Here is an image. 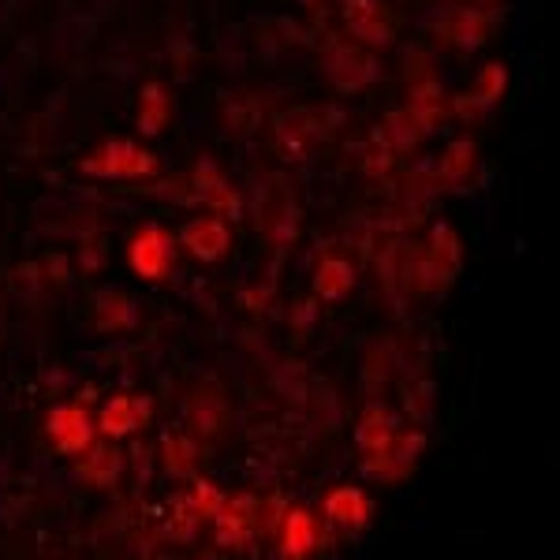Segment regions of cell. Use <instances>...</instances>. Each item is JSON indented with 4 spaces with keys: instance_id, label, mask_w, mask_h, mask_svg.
I'll return each instance as SVG.
<instances>
[{
    "instance_id": "6da1fadb",
    "label": "cell",
    "mask_w": 560,
    "mask_h": 560,
    "mask_svg": "<svg viewBox=\"0 0 560 560\" xmlns=\"http://www.w3.org/2000/svg\"><path fill=\"white\" fill-rule=\"evenodd\" d=\"M83 172H90V176H105V180H131V176L154 172V154L139 150L135 142L116 139V142H105L94 157H86Z\"/></svg>"
},
{
    "instance_id": "7a4b0ae2",
    "label": "cell",
    "mask_w": 560,
    "mask_h": 560,
    "mask_svg": "<svg viewBox=\"0 0 560 560\" xmlns=\"http://www.w3.org/2000/svg\"><path fill=\"white\" fill-rule=\"evenodd\" d=\"M127 262L146 280L168 277V269H172V236H168L165 228H157V224H146L139 236L131 239Z\"/></svg>"
},
{
    "instance_id": "3957f363",
    "label": "cell",
    "mask_w": 560,
    "mask_h": 560,
    "mask_svg": "<svg viewBox=\"0 0 560 560\" xmlns=\"http://www.w3.org/2000/svg\"><path fill=\"white\" fill-rule=\"evenodd\" d=\"M45 434L53 437L56 452L79 456V452H86V448L94 445V422H90V415L79 404H60L45 419Z\"/></svg>"
},
{
    "instance_id": "277c9868",
    "label": "cell",
    "mask_w": 560,
    "mask_h": 560,
    "mask_svg": "<svg viewBox=\"0 0 560 560\" xmlns=\"http://www.w3.org/2000/svg\"><path fill=\"white\" fill-rule=\"evenodd\" d=\"M422 445H426V437L422 434H407V437H392L389 448H381V452H374V456H366V471L370 475H381V478H404L411 467H415V460L422 456Z\"/></svg>"
},
{
    "instance_id": "5b68a950",
    "label": "cell",
    "mask_w": 560,
    "mask_h": 560,
    "mask_svg": "<svg viewBox=\"0 0 560 560\" xmlns=\"http://www.w3.org/2000/svg\"><path fill=\"white\" fill-rule=\"evenodd\" d=\"M254 516H258V504L254 497H232L217 508V542L228 549L247 546V538L254 534Z\"/></svg>"
},
{
    "instance_id": "8992f818",
    "label": "cell",
    "mask_w": 560,
    "mask_h": 560,
    "mask_svg": "<svg viewBox=\"0 0 560 560\" xmlns=\"http://www.w3.org/2000/svg\"><path fill=\"white\" fill-rule=\"evenodd\" d=\"M146 419H150V400L146 396H112L109 404L101 407L98 426L105 437H127L131 430H139Z\"/></svg>"
},
{
    "instance_id": "52a82bcc",
    "label": "cell",
    "mask_w": 560,
    "mask_h": 560,
    "mask_svg": "<svg viewBox=\"0 0 560 560\" xmlns=\"http://www.w3.org/2000/svg\"><path fill=\"white\" fill-rule=\"evenodd\" d=\"M180 239L187 251L206 258V262H213V258H221L228 251V232H224L221 217H198V221H191L183 228Z\"/></svg>"
},
{
    "instance_id": "ba28073f",
    "label": "cell",
    "mask_w": 560,
    "mask_h": 560,
    "mask_svg": "<svg viewBox=\"0 0 560 560\" xmlns=\"http://www.w3.org/2000/svg\"><path fill=\"white\" fill-rule=\"evenodd\" d=\"M325 516L340 523L344 531H359L366 527V519H370V501H366L363 490H355V486H340L325 497Z\"/></svg>"
},
{
    "instance_id": "9c48e42d",
    "label": "cell",
    "mask_w": 560,
    "mask_h": 560,
    "mask_svg": "<svg viewBox=\"0 0 560 560\" xmlns=\"http://www.w3.org/2000/svg\"><path fill=\"white\" fill-rule=\"evenodd\" d=\"M314 546H318V527H314V516L303 512V508L288 512V519H284V538H280V553H284V557H292V560H303Z\"/></svg>"
},
{
    "instance_id": "30bf717a",
    "label": "cell",
    "mask_w": 560,
    "mask_h": 560,
    "mask_svg": "<svg viewBox=\"0 0 560 560\" xmlns=\"http://www.w3.org/2000/svg\"><path fill=\"white\" fill-rule=\"evenodd\" d=\"M359 448H363L366 456H374V452H381V448L392 445V437H396V415L392 411H385V407H370L363 415V422H359Z\"/></svg>"
},
{
    "instance_id": "8fae6325",
    "label": "cell",
    "mask_w": 560,
    "mask_h": 560,
    "mask_svg": "<svg viewBox=\"0 0 560 560\" xmlns=\"http://www.w3.org/2000/svg\"><path fill=\"white\" fill-rule=\"evenodd\" d=\"M120 448L112 445H90L86 448L83 463H79V471H83L90 482H98V486H112L116 478H120Z\"/></svg>"
},
{
    "instance_id": "7c38bea8",
    "label": "cell",
    "mask_w": 560,
    "mask_h": 560,
    "mask_svg": "<svg viewBox=\"0 0 560 560\" xmlns=\"http://www.w3.org/2000/svg\"><path fill=\"white\" fill-rule=\"evenodd\" d=\"M351 288V266L348 262H340V258H325L322 269H318V277H314V292L322 295V299H344Z\"/></svg>"
},
{
    "instance_id": "4fadbf2b",
    "label": "cell",
    "mask_w": 560,
    "mask_h": 560,
    "mask_svg": "<svg viewBox=\"0 0 560 560\" xmlns=\"http://www.w3.org/2000/svg\"><path fill=\"white\" fill-rule=\"evenodd\" d=\"M165 124H168V98L161 86L150 83L142 90V101H139V127L146 135H157Z\"/></svg>"
},
{
    "instance_id": "5bb4252c",
    "label": "cell",
    "mask_w": 560,
    "mask_h": 560,
    "mask_svg": "<svg viewBox=\"0 0 560 560\" xmlns=\"http://www.w3.org/2000/svg\"><path fill=\"white\" fill-rule=\"evenodd\" d=\"M98 322H101V329H124V325L135 322V307L127 303V295H124V292L101 295V303H98Z\"/></svg>"
},
{
    "instance_id": "9a60e30c",
    "label": "cell",
    "mask_w": 560,
    "mask_h": 560,
    "mask_svg": "<svg viewBox=\"0 0 560 560\" xmlns=\"http://www.w3.org/2000/svg\"><path fill=\"white\" fill-rule=\"evenodd\" d=\"M504 68L501 64H486L482 75H478V105H493V101L504 94Z\"/></svg>"
},
{
    "instance_id": "2e32d148",
    "label": "cell",
    "mask_w": 560,
    "mask_h": 560,
    "mask_svg": "<svg viewBox=\"0 0 560 560\" xmlns=\"http://www.w3.org/2000/svg\"><path fill=\"white\" fill-rule=\"evenodd\" d=\"M482 27H486V19H482L478 12H460L456 15V30H452V38H456L460 45H478L482 38H486V30Z\"/></svg>"
},
{
    "instance_id": "e0dca14e",
    "label": "cell",
    "mask_w": 560,
    "mask_h": 560,
    "mask_svg": "<svg viewBox=\"0 0 560 560\" xmlns=\"http://www.w3.org/2000/svg\"><path fill=\"white\" fill-rule=\"evenodd\" d=\"M165 460H168V471L183 475V471H187V460H195V448L187 445V441H180V437H168Z\"/></svg>"
},
{
    "instance_id": "ac0fdd59",
    "label": "cell",
    "mask_w": 560,
    "mask_h": 560,
    "mask_svg": "<svg viewBox=\"0 0 560 560\" xmlns=\"http://www.w3.org/2000/svg\"><path fill=\"white\" fill-rule=\"evenodd\" d=\"M471 157H475V146H471V142H456V146L448 150V157H445V172H452V176H463V172L471 168Z\"/></svg>"
}]
</instances>
